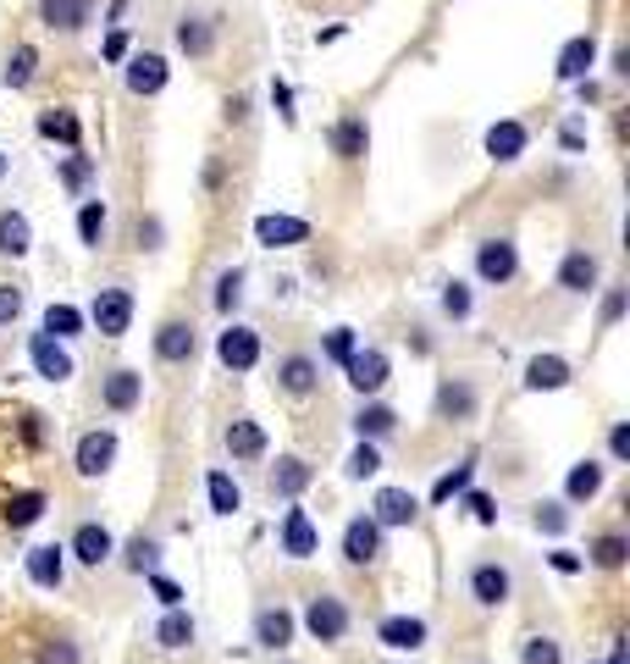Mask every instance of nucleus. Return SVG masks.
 <instances>
[{
  "instance_id": "f257e3e1",
  "label": "nucleus",
  "mask_w": 630,
  "mask_h": 664,
  "mask_svg": "<svg viewBox=\"0 0 630 664\" xmlns=\"http://www.w3.org/2000/svg\"><path fill=\"white\" fill-rule=\"evenodd\" d=\"M88 321H95L106 339H122V332L133 327V294L128 288H100L95 305H88Z\"/></svg>"
},
{
  "instance_id": "f03ea898",
  "label": "nucleus",
  "mask_w": 630,
  "mask_h": 664,
  "mask_svg": "<svg viewBox=\"0 0 630 664\" xmlns=\"http://www.w3.org/2000/svg\"><path fill=\"white\" fill-rule=\"evenodd\" d=\"M122 78H128V95H161L166 90V78H171V67H166V56H155V50H139V56H128V67H122Z\"/></svg>"
},
{
  "instance_id": "7ed1b4c3",
  "label": "nucleus",
  "mask_w": 630,
  "mask_h": 664,
  "mask_svg": "<svg viewBox=\"0 0 630 664\" xmlns=\"http://www.w3.org/2000/svg\"><path fill=\"white\" fill-rule=\"evenodd\" d=\"M111 460H117V432L100 427V432H83V438H78V454H72L78 476H106Z\"/></svg>"
},
{
  "instance_id": "20e7f679",
  "label": "nucleus",
  "mask_w": 630,
  "mask_h": 664,
  "mask_svg": "<svg viewBox=\"0 0 630 664\" xmlns=\"http://www.w3.org/2000/svg\"><path fill=\"white\" fill-rule=\"evenodd\" d=\"M216 360H222L227 371H254V360H260V332L227 327L222 339H216Z\"/></svg>"
},
{
  "instance_id": "39448f33",
  "label": "nucleus",
  "mask_w": 630,
  "mask_h": 664,
  "mask_svg": "<svg viewBox=\"0 0 630 664\" xmlns=\"http://www.w3.org/2000/svg\"><path fill=\"white\" fill-rule=\"evenodd\" d=\"M305 626H310L316 642H343V631H348V609H343V598L321 593V598L305 609Z\"/></svg>"
},
{
  "instance_id": "423d86ee",
  "label": "nucleus",
  "mask_w": 630,
  "mask_h": 664,
  "mask_svg": "<svg viewBox=\"0 0 630 664\" xmlns=\"http://www.w3.org/2000/svg\"><path fill=\"white\" fill-rule=\"evenodd\" d=\"M343 371H348L354 393H382V388H388V355H382V349H354V355L343 360Z\"/></svg>"
},
{
  "instance_id": "0eeeda50",
  "label": "nucleus",
  "mask_w": 630,
  "mask_h": 664,
  "mask_svg": "<svg viewBox=\"0 0 630 664\" xmlns=\"http://www.w3.org/2000/svg\"><path fill=\"white\" fill-rule=\"evenodd\" d=\"M28 360H34V371L45 382H67L72 377V355L61 349V339H50V332H34L28 339Z\"/></svg>"
},
{
  "instance_id": "6e6552de",
  "label": "nucleus",
  "mask_w": 630,
  "mask_h": 664,
  "mask_svg": "<svg viewBox=\"0 0 630 664\" xmlns=\"http://www.w3.org/2000/svg\"><path fill=\"white\" fill-rule=\"evenodd\" d=\"M476 272H482V283H509V277L520 272L514 244H509V238H487V244H476Z\"/></svg>"
},
{
  "instance_id": "1a4fd4ad",
  "label": "nucleus",
  "mask_w": 630,
  "mask_h": 664,
  "mask_svg": "<svg viewBox=\"0 0 630 664\" xmlns=\"http://www.w3.org/2000/svg\"><path fill=\"white\" fill-rule=\"evenodd\" d=\"M377 554H382V526H377L371 515L348 521V532H343V559H348V565H371Z\"/></svg>"
},
{
  "instance_id": "9d476101",
  "label": "nucleus",
  "mask_w": 630,
  "mask_h": 664,
  "mask_svg": "<svg viewBox=\"0 0 630 664\" xmlns=\"http://www.w3.org/2000/svg\"><path fill=\"white\" fill-rule=\"evenodd\" d=\"M88 7H95V0H39V17L56 34H83L88 28Z\"/></svg>"
},
{
  "instance_id": "9b49d317",
  "label": "nucleus",
  "mask_w": 630,
  "mask_h": 664,
  "mask_svg": "<svg viewBox=\"0 0 630 664\" xmlns=\"http://www.w3.org/2000/svg\"><path fill=\"white\" fill-rule=\"evenodd\" d=\"M254 238L265 249H288V244H305L310 238V222L305 216H260L254 222Z\"/></svg>"
},
{
  "instance_id": "f8f14e48",
  "label": "nucleus",
  "mask_w": 630,
  "mask_h": 664,
  "mask_svg": "<svg viewBox=\"0 0 630 664\" xmlns=\"http://www.w3.org/2000/svg\"><path fill=\"white\" fill-rule=\"evenodd\" d=\"M597 256H592V249H570V256H564V266H559V288L564 294H592L597 288Z\"/></svg>"
},
{
  "instance_id": "ddd939ff",
  "label": "nucleus",
  "mask_w": 630,
  "mask_h": 664,
  "mask_svg": "<svg viewBox=\"0 0 630 664\" xmlns=\"http://www.w3.org/2000/svg\"><path fill=\"white\" fill-rule=\"evenodd\" d=\"M326 139H332V155H337V161H366V150H371V128H366V117H343Z\"/></svg>"
},
{
  "instance_id": "4468645a",
  "label": "nucleus",
  "mask_w": 630,
  "mask_h": 664,
  "mask_svg": "<svg viewBox=\"0 0 630 664\" xmlns=\"http://www.w3.org/2000/svg\"><path fill=\"white\" fill-rule=\"evenodd\" d=\"M155 355H161L166 366L194 360V327H189V321H166V327L155 332Z\"/></svg>"
},
{
  "instance_id": "2eb2a0df",
  "label": "nucleus",
  "mask_w": 630,
  "mask_h": 664,
  "mask_svg": "<svg viewBox=\"0 0 630 664\" xmlns=\"http://www.w3.org/2000/svg\"><path fill=\"white\" fill-rule=\"evenodd\" d=\"M592 61H597V39H592V34H575V39L559 50V67H554V72H559V83H581V78L592 72Z\"/></svg>"
},
{
  "instance_id": "dca6fc26",
  "label": "nucleus",
  "mask_w": 630,
  "mask_h": 664,
  "mask_svg": "<svg viewBox=\"0 0 630 664\" xmlns=\"http://www.w3.org/2000/svg\"><path fill=\"white\" fill-rule=\"evenodd\" d=\"M525 139H531V133H525V122L503 117V122H492V128H487V155L509 166V161H520V155H525Z\"/></svg>"
},
{
  "instance_id": "f3484780",
  "label": "nucleus",
  "mask_w": 630,
  "mask_h": 664,
  "mask_svg": "<svg viewBox=\"0 0 630 664\" xmlns=\"http://www.w3.org/2000/svg\"><path fill=\"white\" fill-rule=\"evenodd\" d=\"M316 548H321V532L310 526V515L305 510H288L283 515V554L288 559H310Z\"/></svg>"
},
{
  "instance_id": "a211bd4d",
  "label": "nucleus",
  "mask_w": 630,
  "mask_h": 664,
  "mask_svg": "<svg viewBox=\"0 0 630 664\" xmlns=\"http://www.w3.org/2000/svg\"><path fill=\"white\" fill-rule=\"evenodd\" d=\"M471 598H476L482 609H498V604L509 598V570H503V565H476V570H471Z\"/></svg>"
},
{
  "instance_id": "6ab92c4d",
  "label": "nucleus",
  "mask_w": 630,
  "mask_h": 664,
  "mask_svg": "<svg viewBox=\"0 0 630 664\" xmlns=\"http://www.w3.org/2000/svg\"><path fill=\"white\" fill-rule=\"evenodd\" d=\"M377 637H382L393 653H415V648L426 642V620H415V615H388V620L377 626Z\"/></svg>"
},
{
  "instance_id": "aec40b11",
  "label": "nucleus",
  "mask_w": 630,
  "mask_h": 664,
  "mask_svg": "<svg viewBox=\"0 0 630 664\" xmlns=\"http://www.w3.org/2000/svg\"><path fill=\"white\" fill-rule=\"evenodd\" d=\"M111 548H117V543H111V532H106L100 521H83V526L72 532V554H78L83 565H106Z\"/></svg>"
},
{
  "instance_id": "412c9836",
  "label": "nucleus",
  "mask_w": 630,
  "mask_h": 664,
  "mask_svg": "<svg viewBox=\"0 0 630 664\" xmlns=\"http://www.w3.org/2000/svg\"><path fill=\"white\" fill-rule=\"evenodd\" d=\"M525 388H531V393H559V388H570V366H564L559 355H536V360L525 366Z\"/></svg>"
},
{
  "instance_id": "4be33fe9",
  "label": "nucleus",
  "mask_w": 630,
  "mask_h": 664,
  "mask_svg": "<svg viewBox=\"0 0 630 664\" xmlns=\"http://www.w3.org/2000/svg\"><path fill=\"white\" fill-rule=\"evenodd\" d=\"M254 642L272 648V653L288 648V642H294V615H288L283 604H277V609H260V615H254Z\"/></svg>"
},
{
  "instance_id": "5701e85b",
  "label": "nucleus",
  "mask_w": 630,
  "mask_h": 664,
  "mask_svg": "<svg viewBox=\"0 0 630 664\" xmlns=\"http://www.w3.org/2000/svg\"><path fill=\"white\" fill-rule=\"evenodd\" d=\"M61 576H67V554L56 543H39L28 554V581H34V588H61Z\"/></svg>"
},
{
  "instance_id": "b1692460",
  "label": "nucleus",
  "mask_w": 630,
  "mask_h": 664,
  "mask_svg": "<svg viewBox=\"0 0 630 664\" xmlns=\"http://www.w3.org/2000/svg\"><path fill=\"white\" fill-rule=\"evenodd\" d=\"M415 510H420V505H415V498H409L404 487H382V493H377V515H371V521H377V526H409V521H415Z\"/></svg>"
},
{
  "instance_id": "393cba45",
  "label": "nucleus",
  "mask_w": 630,
  "mask_h": 664,
  "mask_svg": "<svg viewBox=\"0 0 630 664\" xmlns=\"http://www.w3.org/2000/svg\"><path fill=\"white\" fill-rule=\"evenodd\" d=\"M177 50H183V56H211L216 50V23L211 17H183V23H177Z\"/></svg>"
},
{
  "instance_id": "a878e982",
  "label": "nucleus",
  "mask_w": 630,
  "mask_h": 664,
  "mask_svg": "<svg viewBox=\"0 0 630 664\" xmlns=\"http://www.w3.org/2000/svg\"><path fill=\"white\" fill-rule=\"evenodd\" d=\"M39 133H45V139H56V144H67V150H78V144H83V122H78V111H67V106L39 111Z\"/></svg>"
},
{
  "instance_id": "bb28decb",
  "label": "nucleus",
  "mask_w": 630,
  "mask_h": 664,
  "mask_svg": "<svg viewBox=\"0 0 630 664\" xmlns=\"http://www.w3.org/2000/svg\"><path fill=\"white\" fill-rule=\"evenodd\" d=\"M100 393H106V410L122 415V410H133V404L144 399V377H139V371H111Z\"/></svg>"
},
{
  "instance_id": "cd10ccee",
  "label": "nucleus",
  "mask_w": 630,
  "mask_h": 664,
  "mask_svg": "<svg viewBox=\"0 0 630 664\" xmlns=\"http://www.w3.org/2000/svg\"><path fill=\"white\" fill-rule=\"evenodd\" d=\"M28 244H34V227L23 211H0V256H28Z\"/></svg>"
},
{
  "instance_id": "c85d7f7f",
  "label": "nucleus",
  "mask_w": 630,
  "mask_h": 664,
  "mask_svg": "<svg viewBox=\"0 0 630 664\" xmlns=\"http://www.w3.org/2000/svg\"><path fill=\"white\" fill-rule=\"evenodd\" d=\"M227 454H233V460H260V454H265L260 422H233V427H227Z\"/></svg>"
},
{
  "instance_id": "c756f323",
  "label": "nucleus",
  "mask_w": 630,
  "mask_h": 664,
  "mask_svg": "<svg viewBox=\"0 0 630 664\" xmlns=\"http://www.w3.org/2000/svg\"><path fill=\"white\" fill-rule=\"evenodd\" d=\"M310 482H316V471L305 460H277V471H272V493L277 498H299Z\"/></svg>"
},
{
  "instance_id": "7c9ffc66",
  "label": "nucleus",
  "mask_w": 630,
  "mask_h": 664,
  "mask_svg": "<svg viewBox=\"0 0 630 664\" xmlns=\"http://www.w3.org/2000/svg\"><path fill=\"white\" fill-rule=\"evenodd\" d=\"M39 515H45V493H12L7 498V515H0V521H7L12 532H28Z\"/></svg>"
},
{
  "instance_id": "2f4dec72",
  "label": "nucleus",
  "mask_w": 630,
  "mask_h": 664,
  "mask_svg": "<svg viewBox=\"0 0 630 664\" xmlns=\"http://www.w3.org/2000/svg\"><path fill=\"white\" fill-rule=\"evenodd\" d=\"M597 487H603V465H597V460H586V465H575V471L564 476V498H570V505H586V498H597Z\"/></svg>"
},
{
  "instance_id": "473e14b6",
  "label": "nucleus",
  "mask_w": 630,
  "mask_h": 664,
  "mask_svg": "<svg viewBox=\"0 0 630 664\" xmlns=\"http://www.w3.org/2000/svg\"><path fill=\"white\" fill-rule=\"evenodd\" d=\"M34 72H39V50L34 45H17L12 61H7V72H0V83H7V90H28Z\"/></svg>"
},
{
  "instance_id": "72a5a7b5",
  "label": "nucleus",
  "mask_w": 630,
  "mask_h": 664,
  "mask_svg": "<svg viewBox=\"0 0 630 664\" xmlns=\"http://www.w3.org/2000/svg\"><path fill=\"white\" fill-rule=\"evenodd\" d=\"M277 382H283V393H294V399L310 393V388H316V360H310V355H288L283 371H277Z\"/></svg>"
},
{
  "instance_id": "f704fd0d",
  "label": "nucleus",
  "mask_w": 630,
  "mask_h": 664,
  "mask_svg": "<svg viewBox=\"0 0 630 664\" xmlns=\"http://www.w3.org/2000/svg\"><path fill=\"white\" fill-rule=\"evenodd\" d=\"M155 642H161V648H189V642H194V615L166 609V620L155 626Z\"/></svg>"
},
{
  "instance_id": "c9c22d12",
  "label": "nucleus",
  "mask_w": 630,
  "mask_h": 664,
  "mask_svg": "<svg viewBox=\"0 0 630 664\" xmlns=\"http://www.w3.org/2000/svg\"><path fill=\"white\" fill-rule=\"evenodd\" d=\"M205 493H211V510H216V515H233V510L243 505V493H238V482H233L227 471H211V476H205Z\"/></svg>"
},
{
  "instance_id": "e433bc0d",
  "label": "nucleus",
  "mask_w": 630,
  "mask_h": 664,
  "mask_svg": "<svg viewBox=\"0 0 630 664\" xmlns=\"http://www.w3.org/2000/svg\"><path fill=\"white\" fill-rule=\"evenodd\" d=\"M354 427H359V438H388L393 427H399V415L388 410V404H366L354 415Z\"/></svg>"
},
{
  "instance_id": "4c0bfd02",
  "label": "nucleus",
  "mask_w": 630,
  "mask_h": 664,
  "mask_svg": "<svg viewBox=\"0 0 630 664\" xmlns=\"http://www.w3.org/2000/svg\"><path fill=\"white\" fill-rule=\"evenodd\" d=\"M45 332H50V339H78V332H83V310L78 305H50L45 310Z\"/></svg>"
},
{
  "instance_id": "58836bf2",
  "label": "nucleus",
  "mask_w": 630,
  "mask_h": 664,
  "mask_svg": "<svg viewBox=\"0 0 630 664\" xmlns=\"http://www.w3.org/2000/svg\"><path fill=\"white\" fill-rule=\"evenodd\" d=\"M78 238H83V244H100V238H106V205H100V200H83V205H78Z\"/></svg>"
},
{
  "instance_id": "ea45409f",
  "label": "nucleus",
  "mask_w": 630,
  "mask_h": 664,
  "mask_svg": "<svg viewBox=\"0 0 630 664\" xmlns=\"http://www.w3.org/2000/svg\"><path fill=\"white\" fill-rule=\"evenodd\" d=\"M471 476H476V465L465 460V465H454L448 476H437V487H431V505H448V498H460L465 487H471Z\"/></svg>"
},
{
  "instance_id": "a19ab883",
  "label": "nucleus",
  "mask_w": 630,
  "mask_h": 664,
  "mask_svg": "<svg viewBox=\"0 0 630 664\" xmlns=\"http://www.w3.org/2000/svg\"><path fill=\"white\" fill-rule=\"evenodd\" d=\"M437 410H442V415H471V410H476V393H471L465 382H448V388L437 393Z\"/></svg>"
},
{
  "instance_id": "79ce46f5",
  "label": "nucleus",
  "mask_w": 630,
  "mask_h": 664,
  "mask_svg": "<svg viewBox=\"0 0 630 664\" xmlns=\"http://www.w3.org/2000/svg\"><path fill=\"white\" fill-rule=\"evenodd\" d=\"M343 471H348L354 482H366V476H377V471H382V454H377L366 438H359V449L348 454V465H343Z\"/></svg>"
},
{
  "instance_id": "37998d69",
  "label": "nucleus",
  "mask_w": 630,
  "mask_h": 664,
  "mask_svg": "<svg viewBox=\"0 0 630 664\" xmlns=\"http://www.w3.org/2000/svg\"><path fill=\"white\" fill-rule=\"evenodd\" d=\"M625 554H630L625 537H597V543H592V565H603V570H619Z\"/></svg>"
},
{
  "instance_id": "c03bdc74",
  "label": "nucleus",
  "mask_w": 630,
  "mask_h": 664,
  "mask_svg": "<svg viewBox=\"0 0 630 664\" xmlns=\"http://www.w3.org/2000/svg\"><path fill=\"white\" fill-rule=\"evenodd\" d=\"M88 178H95V161L72 150V155L61 161V183H67V189H88Z\"/></svg>"
},
{
  "instance_id": "a18cd8bd",
  "label": "nucleus",
  "mask_w": 630,
  "mask_h": 664,
  "mask_svg": "<svg viewBox=\"0 0 630 664\" xmlns=\"http://www.w3.org/2000/svg\"><path fill=\"white\" fill-rule=\"evenodd\" d=\"M238 299H243V272L233 266V272H222V283H216V310L227 316V310H233Z\"/></svg>"
},
{
  "instance_id": "49530a36",
  "label": "nucleus",
  "mask_w": 630,
  "mask_h": 664,
  "mask_svg": "<svg viewBox=\"0 0 630 664\" xmlns=\"http://www.w3.org/2000/svg\"><path fill=\"white\" fill-rule=\"evenodd\" d=\"M155 554H161V548H155V537H133V543H128V570H133V576L155 570Z\"/></svg>"
},
{
  "instance_id": "de8ad7c7",
  "label": "nucleus",
  "mask_w": 630,
  "mask_h": 664,
  "mask_svg": "<svg viewBox=\"0 0 630 664\" xmlns=\"http://www.w3.org/2000/svg\"><path fill=\"white\" fill-rule=\"evenodd\" d=\"M564 653H559V642L554 637H531L525 642V653H520V664H559Z\"/></svg>"
},
{
  "instance_id": "09e8293b",
  "label": "nucleus",
  "mask_w": 630,
  "mask_h": 664,
  "mask_svg": "<svg viewBox=\"0 0 630 664\" xmlns=\"http://www.w3.org/2000/svg\"><path fill=\"white\" fill-rule=\"evenodd\" d=\"M564 526H570V510H564V505H536V532L559 537Z\"/></svg>"
},
{
  "instance_id": "8fccbe9b",
  "label": "nucleus",
  "mask_w": 630,
  "mask_h": 664,
  "mask_svg": "<svg viewBox=\"0 0 630 664\" xmlns=\"http://www.w3.org/2000/svg\"><path fill=\"white\" fill-rule=\"evenodd\" d=\"M442 310L454 316V321L471 316V288H465V283H448V288H442Z\"/></svg>"
},
{
  "instance_id": "3c124183",
  "label": "nucleus",
  "mask_w": 630,
  "mask_h": 664,
  "mask_svg": "<svg viewBox=\"0 0 630 664\" xmlns=\"http://www.w3.org/2000/svg\"><path fill=\"white\" fill-rule=\"evenodd\" d=\"M150 593H155L166 609H183V588H177L171 576H150Z\"/></svg>"
},
{
  "instance_id": "603ef678",
  "label": "nucleus",
  "mask_w": 630,
  "mask_h": 664,
  "mask_svg": "<svg viewBox=\"0 0 630 664\" xmlns=\"http://www.w3.org/2000/svg\"><path fill=\"white\" fill-rule=\"evenodd\" d=\"M465 510H471L482 526H492V521H498V505H492L487 493H471V487H465Z\"/></svg>"
},
{
  "instance_id": "864d4df0",
  "label": "nucleus",
  "mask_w": 630,
  "mask_h": 664,
  "mask_svg": "<svg viewBox=\"0 0 630 664\" xmlns=\"http://www.w3.org/2000/svg\"><path fill=\"white\" fill-rule=\"evenodd\" d=\"M17 316H23V294L12 283H0V327H12Z\"/></svg>"
},
{
  "instance_id": "5fc2aeb1",
  "label": "nucleus",
  "mask_w": 630,
  "mask_h": 664,
  "mask_svg": "<svg viewBox=\"0 0 630 664\" xmlns=\"http://www.w3.org/2000/svg\"><path fill=\"white\" fill-rule=\"evenodd\" d=\"M354 349H359V344H354V332H348V327H337V332H332V339H326V355H332L337 366H343V360H348Z\"/></svg>"
},
{
  "instance_id": "6e6d98bb",
  "label": "nucleus",
  "mask_w": 630,
  "mask_h": 664,
  "mask_svg": "<svg viewBox=\"0 0 630 664\" xmlns=\"http://www.w3.org/2000/svg\"><path fill=\"white\" fill-rule=\"evenodd\" d=\"M39 664H78V648L72 642H45L39 648Z\"/></svg>"
},
{
  "instance_id": "4d7b16f0",
  "label": "nucleus",
  "mask_w": 630,
  "mask_h": 664,
  "mask_svg": "<svg viewBox=\"0 0 630 664\" xmlns=\"http://www.w3.org/2000/svg\"><path fill=\"white\" fill-rule=\"evenodd\" d=\"M608 454H614V460H630V427H625V422L608 427Z\"/></svg>"
},
{
  "instance_id": "13d9d810",
  "label": "nucleus",
  "mask_w": 630,
  "mask_h": 664,
  "mask_svg": "<svg viewBox=\"0 0 630 664\" xmlns=\"http://www.w3.org/2000/svg\"><path fill=\"white\" fill-rule=\"evenodd\" d=\"M548 565H554L559 576H575V570H586V559H581V554H570V548H554V554H548Z\"/></svg>"
},
{
  "instance_id": "bf43d9fd",
  "label": "nucleus",
  "mask_w": 630,
  "mask_h": 664,
  "mask_svg": "<svg viewBox=\"0 0 630 664\" xmlns=\"http://www.w3.org/2000/svg\"><path fill=\"white\" fill-rule=\"evenodd\" d=\"M100 56H106V61H128V34H122V28H111V34H106V45H100Z\"/></svg>"
},
{
  "instance_id": "052dcab7",
  "label": "nucleus",
  "mask_w": 630,
  "mask_h": 664,
  "mask_svg": "<svg viewBox=\"0 0 630 664\" xmlns=\"http://www.w3.org/2000/svg\"><path fill=\"white\" fill-rule=\"evenodd\" d=\"M619 316H625V288H608V299H603V316H597V321H603V327H614Z\"/></svg>"
},
{
  "instance_id": "680f3d73",
  "label": "nucleus",
  "mask_w": 630,
  "mask_h": 664,
  "mask_svg": "<svg viewBox=\"0 0 630 664\" xmlns=\"http://www.w3.org/2000/svg\"><path fill=\"white\" fill-rule=\"evenodd\" d=\"M272 100H277V111H283V122H294V90H288V83H283V78L272 83Z\"/></svg>"
},
{
  "instance_id": "e2e57ef3",
  "label": "nucleus",
  "mask_w": 630,
  "mask_h": 664,
  "mask_svg": "<svg viewBox=\"0 0 630 664\" xmlns=\"http://www.w3.org/2000/svg\"><path fill=\"white\" fill-rule=\"evenodd\" d=\"M343 34H348V23H332V28H321V34H316V45H337Z\"/></svg>"
},
{
  "instance_id": "0e129e2a",
  "label": "nucleus",
  "mask_w": 630,
  "mask_h": 664,
  "mask_svg": "<svg viewBox=\"0 0 630 664\" xmlns=\"http://www.w3.org/2000/svg\"><path fill=\"white\" fill-rule=\"evenodd\" d=\"M0 178H7V150H0Z\"/></svg>"
}]
</instances>
